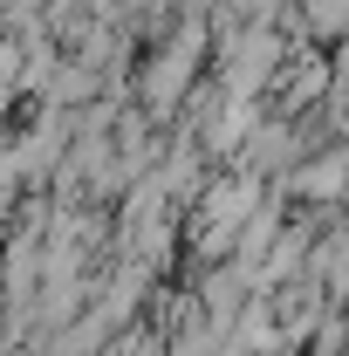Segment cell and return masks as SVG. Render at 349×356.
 Returning <instances> with one entry per match:
<instances>
[{
  "label": "cell",
  "instance_id": "6da1fadb",
  "mask_svg": "<svg viewBox=\"0 0 349 356\" xmlns=\"http://www.w3.org/2000/svg\"><path fill=\"white\" fill-rule=\"evenodd\" d=\"M336 172H343V158L329 151V158H315V165H295L288 185H295L302 199H336Z\"/></svg>",
  "mask_w": 349,
  "mask_h": 356
}]
</instances>
